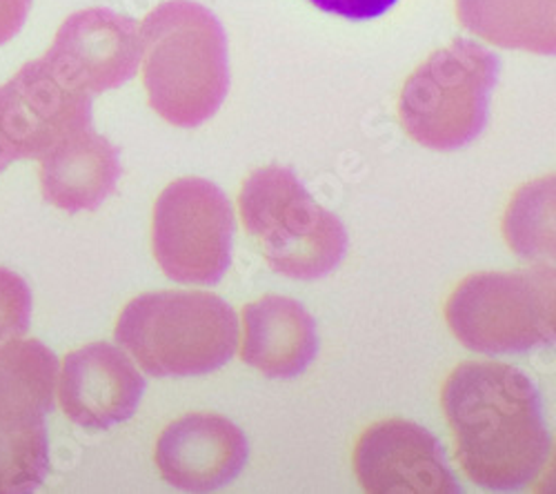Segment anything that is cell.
<instances>
[{
	"mask_svg": "<svg viewBox=\"0 0 556 494\" xmlns=\"http://www.w3.org/2000/svg\"><path fill=\"white\" fill-rule=\"evenodd\" d=\"M443 413L456 459L492 492L526 490L552 457L541 396L528 375L498 362H468L445 379Z\"/></svg>",
	"mask_w": 556,
	"mask_h": 494,
	"instance_id": "6da1fadb",
	"label": "cell"
},
{
	"mask_svg": "<svg viewBox=\"0 0 556 494\" xmlns=\"http://www.w3.org/2000/svg\"><path fill=\"white\" fill-rule=\"evenodd\" d=\"M143 83L152 110L174 127H199L229 89L227 38L216 16L192 0H169L141 27Z\"/></svg>",
	"mask_w": 556,
	"mask_h": 494,
	"instance_id": "7a4b0ae2",
	"label": "cell"
},
{
	"mask_svg": "<svg viewBox=\"0 0 556 494\" xmlns=\"http://www.w3.org/2000/svg\"><path fill=\"white\" fill-rule=\"evenodd\" d=\"M237 312L203 290H163L131 299L116 343L152 377H201L223 368L239 345Z\"/></svg>",
	"mask_w": 556,
	"mask_h": 494,
	"instance_id": "3957f363",
	"label": "cell"
},
{
	"mask_svg": "<svg viewBox=\"0 0 556 494\" xmlns=\"http://www.w3.org/2000/svg\"><path fill=\"white\" fill-rule=\"evenodd\" d=\"M239 214L278 275L314 281L330 275L345 256L348 235L339 216L320 207L286 167L254 169L241 188Z\"/></svg>",
	"mask_w": 556,
	"mask_h": 494,
	"instance_id": "277c9868",
	"label": "cell"
},
{
	"mask_svg": "<svg viewBox=\"0 0 556 494\" xmlns=\"http://www.w3.org/2000/svg\"><path fill=\"white\" fill-rule=\"evenodd\" d=\"M501 63L483 45L456 38L405 80L399 118L409 139L430 150H458L488 125Z\"/></svg>",
	"mask_w": 556,
	"mask_h": 494,
	"instance_id": "5b68a950",
	"label": "cell"
},
{
	"mask_svg": "<svg viewBox=\"0 0 556 494\" xmlns=\"http://www.w3.org/2000/svg\"><path fill=\"white\" fill-rule=\"evenodd\" d=\"M452 334L472 352H528L554 339V269L477 273L445 303Z\"/></svg>",
	"mask_w": 556,
	"mask_h": 494,
	"instance_id": "8992f818",
	"label": "cell"
},
{
	"mask_svg": "<svg viewBox=\"0 0 556 494\" xmlns=\"http://www.w3.org/2000/svg\"><path fill=\"white\" fill-rule=\"evenodd\" d=\"M56 381L59 358L40 341L0 345V494L31 492L48 477Z\"/></svg>",
	"mask_w": 556,
	"mask_h": 494,
	"instance_id": "52a82bcc",
	"label": "cell"
},
{
	"mask_svg": "<svg viewBox=\"0 0 556 494\" xmlns=\"http://www.w3.org/2000/svg\"><path fill=\"white\" fill-rule=\"evenodd\" d=\"M235 212L205 178H178L154 205L152 250L163 275L176 283L214 286L231 261Z\"/></svg>",
	"mask_w": 556,
	"mask_h": 494,
	"instance_id": "ba28073f",
	"label": "cell"
},
{
	"mask_svg": "<svg viewBox=\"0 0 556 494\" xmlns=\"http://www.w3.org/2000/svg\"><path fill=\"white\" fill-rule=\"evenodd\" d=\"M91 125V97L63 80L45 59L0 85V165L42 159L70 134Z\"/></svg>",
	"mask_w": 556,
	"mask_h": 494,
	"instance_id": "9c48e42d",
	"label": "cell"
},
{
	"mask_svg": "<svg viewBox=\"0 0 556 494\" xmlns=\"http://www.w3.org/2000/svg\"><path fill=\"white\" fill-rule=\"evenodd\" d=\"M354 472L372 494H456L460 485L441 441L419 423L386 419L363 430Z\"/></svg>",
	"mask_w": 556,
	"mask_h": 494,
	"instance_id": "30bf717a",
	"label": "cell"
},
{
	"mask_svg": "<svg viewBox=\"0 0 556 494\" xmlns=\"http://www.w3.org/2000/svg\"><path fill=\"white\" fill-rule=\"evenodd\" d=\"M70 85L89 97L127 83L141 65V31L134 18L91 8L72 14L42 56Z\"/></svg>",
	"mask_w": 556,
	"mask_h": 494,
	"instance_id": "8fae6325",
	"label": "cell"
},
{
	"mask_svg": "<svg viewBox=\"0 0 556 494\" xmlns=\"http://www.w3.org/2000/svg\"><path fill=\"white\" fill-rule=\"evenodd\" d=\"M61 408L85 430H108L134 417L146 392V377L134 358L105 341L70 352L59 377Z\"/></svg>",
	"mask_w": 556,
	"mask_h": 494,
	"instance_id": "7c38bea8",
	"label": "cell"
},
{
	"mask_svg": "<svg viewBox=\"0 0 556 494\" xmlns=\"http://www.w3.org/2000/svg\"><path fill=\"white\" fill-rule=\"evenodd\" d=\"M154 461L169 485L212 492L239 477L248 461V439L220 415L190 413L161 432Z\"/></svg>",
	"mask_w": 556,
	"mask_h": 494,
	"instance_id": "4fadbf2b",
	"label": "cell"
},
{
	"mask_svg": "<svg viewBox=\"0 0 556 494\" xmlns=\"http://www.w3.org/2000/svg\"><path fill=\"white\" fill-rule=\"evenodd\" d=\"M318 352L316 321L294 299L265 294L243 309L241 358L269 379L303 375Z\"/></svg>",
	"mask_w": 556,
	"mask_h": 494,
	"instance_id": "5bb4252c",
	"label": "cell"
},
{
	"mask_svg": "<svg viewBox=\"0 0 556 494\" xmlns=\"http://www.w3.org/2000/svg\"><path fill=\"white\" fill-rule=\"evenodd\" d=\"M118 150L91 125L70 134L40 159V190L70 214L97 210L116 188Z\"/></svg>",
	"mask_w": 556,
	"mask_h": 494,
	"instance_id": "9a60e30c",
	"label": "cell"
},
{
	"mask_svg": "<svg viewBox=\"0 0 556 494\" xmlns=\"http://www.w3.org/2000/svg\"><path fill=\"white\" fill-rule=\"evenodd\" d=\"M460 25L503 50L552 56L554 0H456Z\"/></svg>",
	"mask_w": 556,
	"mask_h": 494,
	"instance_id": "2e32d148",
	"label": "cell"
},
{
	"mask_svg": "<svg viewBox=\"0 0 556 494\" xmlns=\"http://www.w3.org/2000/svg\"><path fill=\"white\" fill-rule=\"evenodd\" d=\"M554 178H541L523 186L505 214V239L517 254L526 258L552 256L554 250Z\"/></svg>",
	"mask_w": 556,
	"mask_h": 494,
	"instance_id": "e0dca14e",
	"label": "cell"
},
{
	"mask_svg": "<svg viewBox=\"0 0 556 494\" xmlns=\"http://www.w3.org/2000/svg\"><path fill=\"white\" fill-rule=\"evenodd\" d=\"M31 319V290L8 267H0V345L23 337Z\"/></svg>",
	"mask_w": 556,
	"mask_h": 494,
	"instance_id": "ac0fdd59",
	"label": "cell"
},
{
	"mask_svg": "<svg viewBox=\"0 0 556 494\" xmlns=\"http://www.w3.org/2000/svg\"><path fill=\"white\" fill-rule=\"evenodd\" d=\"M307 3L348 21H372L390 12L399 0H307Z\"/></svg>",
	"mask_w": 556,
	"mask_h": 494,
	"instance_id": "d6986e66",
	"label": "cell"
},
{
	"mask_svg": "<svg viewBox=\"0 0 556 494\" xmlns=\"http://www.w3.org/2000/svg\"><path fill=\"white\" fill-rule=\"evenodd\" d=\"M31 0H0V45L12 40L25 25Z\"/></svg>",
	"mask_w": 556,
	"mask_h": 494,
	"instance_id": "ffe728a7",
	"label": "cell"
},
{
	"mask_svg": "<svg viewBox=\"0 0 556 494\" xmlns=\"http://www.w3.org/2000/svg\"><path fill=\"white\" fill-rule=\"evenodd\" d=\"M5 169V165H0V172H3Z\"/></svg>",
	"mask_w": 556,
	"mask_h": 494,
	"instance_id": "44dd1931",
	"label": "cell"
}]
</instances>
